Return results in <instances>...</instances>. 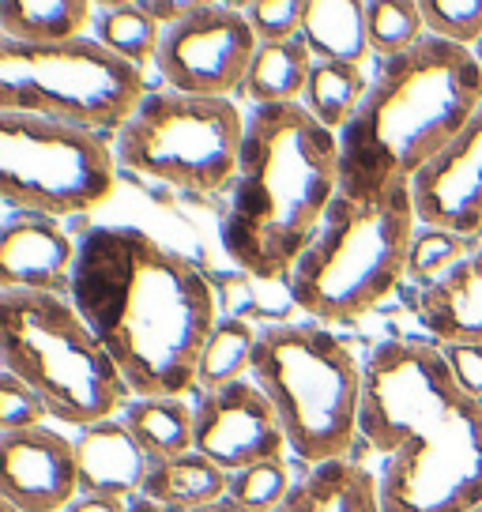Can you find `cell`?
I'll list each match as a JSON object with an SVG mask.
<instances>
[{
	"instance_id": "d6986e66",
	"label": "cell",
	"mask_w": 482,
	"mask_h": 512,
	"mask_svg": "<svg viewBox=\"0 0 482 512\" xmlns=\"http://www.w3.org/2000/svg\"><path fill=\"white\" fill-rule=\"evenodd\" d=\"M302 42L309 46L313 61H339L362 68L373 53L366 4H358V0H306Z\"/></svg>"
},
{
	"instance_id": "ffe728a7",
	"label": "cell",
	"mask_w": 482,
	"mask_h": 512,
	"mask_svg": "<svg viewBox=\"0 0 482 512\" xmlns=\"http://www.w3.org/2000/svg\"><path fill=\"white\" fill-rule=\"evenodd\" d=\"M95 27V4L87 0H4L0 38L23 46H61L87 38Z\"/></svg>"
},
{
	"instance_id": "d4e9b609",
	"label": "cell",
	"mask_w": 482,
	"mask_h": 512,
	"mask_svg": "<svg viewBox=\"0 0 482 512\" xmlns=\"http://www.w3.org/2000/svg\"><path fill=\"white\" fill-rule=\"evenodd\" d=\"M370 91V80L358 64H339V61H317L313 64V76H309V87L302 95V106H306L324 128L332 132H343V125L351 121L362 98Z\"/></svg>"
},
{
	"instance_id": "30bf717a",
	"label": "cell",
	"mask_w": 482,
	"mask_h": 512,
	"mask_svg": "<svg viewBox=\"0 0 482 512\" xmlns=\"http://www.w3.org/2000/svg\"><path fill=\"white\" fill-rule=\"evenodd\" d=\"M117 189V155L83 128L0 113V196L12 211L68 219L102 208Z\"/></svg>"
},
{
	"instance_id": "52a82bcc",
	"label": "cell",
	"mask_w": 482,
	"mask_h": 512,
	"mask_svg": "<svg viewBox=\"0 0 482 512\" xmlns=\"http://www.w3.org/2000/svg\"><path fill=\"white\" fill-rule=\"evenodd\" d=\"M0 362L49 403L65 426H95L129 403L117 362L72 298L0 290Z\"/></svg>"
},
{
	"instance_id": "d6a6232c",
	"label": "cell",
	"mask_w": 482,
	"mask_h": 512,
	"mask_svg": "<svg viewBox=\"0 0 482 512\" xmlns=\"http://www.w3.org/2000/svg\"><path fill=\"white\" fill-rule=\"evenodd\" d=\"M441 351H445L456 384L467 396L482 400V343H441Z\"/></svg>"
},
{
	"instance_id": "74e56055",
	"label": "cell",
	"mask_w": 482,
	"mask_h": 512,
	"mask_svg": "<svg viewBox=\"0 0 482 512\" xmlns=\"http://www.w3.org/2000/svg\"><path fill=\"white\" fill-rule=\"evenodd\" d=\"M475 57H479V64H482V38H479V46H475Z\"/></svg>"
},
{
	"instance_id": "ac0fdd59",
	"label": "cell",
	"mask_w": 482,
	"mask_h": 512,
	"mask_svg": "<svg viewBox=\"0 0 482 512\" xmlns=\"http://www.w3.org/2000/svg\"><path fill=\"white\" fill-rule=\"evenodd\" d=\"M275 512H381L377 475L354 460L306 467L290 497Z\"/></svg>"
},
{
	"instance_id": "4316f807",
	"label": "cell",
	"mask_w": 482,
	"mask_h": 512,
	"mask_svg": "<svg viewBox=\"0 0 482 512\" xmlns=\"http://www.w3.org/2000/svg\"><path fill=\"white\" fill-rule=\"evenodd\" d=\"M366 19H370V46L381 57H400L411 46L426 38V23H422V4L415 0H370L366 4Z\"/></svg>"
},
{
	"instance_id": "3957f363",
	"label": "cell",
	"mask_w": 482,
	"mask_h": 512,
	"mask_svg": "<svg viewBox=\"0 0 482 512\" xmlns=\"http://www.w3.org/2000/svg\"><path fill=\"white\" fill-rule=\"evenodd\" d=\"M339 189V132L324 128L302 102L253 106L219 219L226 256L253 279H290Z\"/></svg>"
},
{
	"instance_id": "e575fe53",
	"label": "cell",
	"mask_w": 482,
	"mask_h": 512,
	"mask_svg": "<svg viewBox=\"0 0 482 512\" xmlns=\"http://www.w3.org/2000/svg\"><path fill=\"white\" fill-rule=\"evenodd\" d=\"M129 512H166V509H162V505H155L151 497L140 494V497H132V501H129Z\"/></svg>"
},
{
	"instance_id": "8d00e7d4",
	"label": "cell",
	"mask_w": 482,
	"mask_h": 512,
	"mask_svg": "<svg viewBox=\"0 0 482 512\" xmlns=\"http://www.w3.org/2000/svg\"><path fill=\"white\" fill-rule=\"evenodd\" d=\"M0 512H19L16 505H8V501H0Z\"/></svg>"
},
{
	"instance_id": "9a60e30c",
	"label": "cell",
	"mask_w": 482,
	"mask_h": 512,
	"mask_svg": "<svg viewBox=\"0 0 482 512\" xmlns=\"http://www.w3.org/2000/svg\"><path fill=\"white\" fill-rule=\"evenodd\" d=\"M76 256L80 245L57 226V219L16 211L0 230V287L68 298Z\"/></svg>"
},
{
	"instance_id": "cb8c5ba5",
	"label": "cell",
	"mask_w": 482,
	"mask_h": 512,
	"mask_svg": "<svg viewBox=\"0 0 482 512\" xmlns=\"http://www.w3.org/2000/svg\"><path fill=\"white\" fill-rule=\"evenodd\" d=\"M95 38L102 46L117 53L121 61L132 68L147 72V64H155L162 46V27L144 12V4L132 0H110V4H95Z\"/></svg>"
},
{
	"instance_id": "44dd1931",
	"label": "cell",
	"mask_w": 482,
	"mask_h": 512,
	"mask_svg": "<svg viewBox=\"0 0 482 512\" xmlns=\"http://www.w3.org/2000/svg\"><path fill=\"white\" fill-rule=\"evenodd\" d=\"M226 490H230V475L219 464H211L208 456H200L196 448L174 460L151 464L144 482V497H151L166 512L208 509L215 501H223Z\"/></svg>"
},
{
	"instance_id": "2e32d148",
	"label": "cell",
	"mask_w": 482,
	"mask_h": 512,
	"mask_svg": "<svg viewBox=\"0 0 482 512\" xmlns=\"http://www.w3.org/2000/svg\"><path fill=\"white\" fill-rule=\"evenodd\" d=\"M76 467H80V494L132 501L144 494L151 460L121 418H106L80 430Z\"/></svg>"
},
{
	"instance_id": "277c9868",
	"label": "cell",
	"mask_w": 482,
	"mask_h": 512,
	"mask_svg": "<svg viewBox=\"0 0 482 512\" xmlns=\"http://www.w3.org/2000/svg\"><path fill=\"white\" fill-rule=\"evenodd\" d=\"M482 106V64L475 49L422 38L381 61L362 106L339 132L347 196L411 189Z\"/></svg>"
},
{
	"instance_id": "e0dca14e",
	"label": "cell",
	"mask_w": 482,
	"mask_h": 512,
	"mask_svg": "<svg viewBox=\"0 0 482 512\" xmlns=\"http://www.w3.org/2000/svg\"><path fill=\"white\" fill-rule=\"evenodd\" d=\"M415 313L441 343H482V249H471L441 283L418 290Z\"/></svg>"
},
{
	"instance_id": "f1b7e54d",
	"label": "cell",
	"mask_w": 482,
	"mask_h": 512,
	"mask_svg": "<svg viewBox=\"0 0 482 512\" xmlns=\"http://www.w3.org/2000/svg\"><path fill=\"white\" fill-rule=\"evenodd\" d=\"M294 482H290L287 460H264L230 475V490L226 501H234L241 512H275L290 497Z\"/></svg>"
},
{
	"instance_id": "7a4b0ae2",
	"label": "cell",
	"mask_w": 482,
	"mask_h": 512,
	"mask_svg": "<svg viewBox=\"0 0 482 512\" xmlns=\"http://www.w3.org/2000/svg\"><path fill=\"white\" fill-rule=\"evenodd\" d=\"M358 441L381 456V512L482 509V400L456 384L434 343L373 347Z\"/></svg>"
},
{
	"instance_id": "7c38bea8",
	"label": "cell",
	"mask_w": 482,
	"mask_h": 512,
	"mask_svg": "<svg viewBox=\"0 0 482 512\" xmlns=\"http://www.w3.org/2000/svg\"><path fill=\"white\" fill-rule=\"evenodd\" d=\"M287 433L257 381H234L196 403V452L226 475L264 460H283Z\"/></svg>"
},
{
	"instance_id": "6da1fadb",
	"label": "cell",
	"mask_w": 482,
	"mask_h": 512,
	"mask_svg": "<svg viewBox=\"0 0 482 512\" xmlns=\"http://www.w3.org/2000/svg\"><path fill=\"white\" fill-rule=\"evenodd\" d=\"M68 298L117 362L132 400L185 396L196 384L219 305L193 260L140 226H91Z\"/></svg>"
},
{
	"instance_id": "7402d4cb",
	"label": "cell",
	"mask_w": 482,
	"mask_h": 512,
	"mask_svg": "<svg viewBox=\"0 0 482 512\" xmlns=\"http://www.w3.org/2000/svg\"><path fill=\"white\" fill-rule=\"evenodd\" d=\"M121 422L140 441L151 464L174 460L196 448V407L185 396H144L121 407Z\"/></svg>"
},
{
	"instance_id": "603a6c76",
	"label": "cell",
	"mask_w": 482,
	"mask_h": 512,
	"mask_svg": "<svg viewBox=\"0 0 482 512\" xmlns=\"http://www.w3.org/2000/svg\"><path fill=\"white\" fill-rule=\"evenodd\" d=\"M313 53L298 38L290 42H260L257 57L249 64V76L241 87V98H249L253 106H290L302 102L313 76Z\"/></svg>"
},
{
	"instance_id": "ba28073f",
	"label": "cell",
	"mask_w": 482,
	"mask_h": 512,
	"mask_svg": "<svg viewBox=\"0 0 482 512\" xmlns=\"http://www.w3.org/2000/svg\"><path fill=\"white\" fill-rule=\"evenodd\" d=\"M147 98L140 68L98 38L23 46L0 38V113L46 117L83 132H121Z\"/></svg>"
},
{
	"instance_id": "83f0119b",
	"label": "cell",
	"mask_w": 482,
	"mask_h": 512,
	"mask_svg": "<svg viewBox=\"0 0 482 512\" xmlns=\"http://www.w3.org/2000/svg\"><path fill=\"white\" fill-rule=\"evenodd\" d=\"M471 253L467 238L452 234V230H437V226H418L415 245H411V260H407V279L418 290L434 287L445 275Z\"/></svg>"
},
{
	"instance_id": "d590c367",
	"label": "cell",
	"mask_w": 482,
	"mask_h": 512,
	"mask_svg": "<svg viewBox=\"0 0 482 512\" xmlns=\"http://www.w3.org/2000/svg\"><path fill=\"white\" fill-rule=\"evenodd\" d=\"M196 512H241L238 505H234V501H215V505H208V509H196Z\"/></svg>"
},
{
	"instance_id": "836d02e7",
	"label": "cell",
	"mask_w": 482,
	"mask_h": 512,
	"mask_svg": "<svg viewBox=\"0 0 482 512\" xmlns=\"http://www.w3.org/2000/svg\"><path fill=\"white\" fill-rule=\"evenodd\" d=\"M68 512H129V501H113V497H95V494H80Z\"/></svg>"
},
{
	"instance_id": "484cf974",
	"label": "cell",
	"mask_w": 482,
	"mask_h": 512,
	"mask_svg": "<svg viewBox=\"0 0 482 512\" xmlns=\"http://www.w3.org/2000/svg\"><path fill=\"white\" fill-rule=\"evenodd\" d=\"M257 339L260 332H253L245 320H234V317L219 320L208 339V347L200 354L196 384H204V392H219L226 384L245 381V373H253Z\"/></svg>"
},
{
	"instance_id": "1f68e13d",
	"label": "cell",
	"mask_w": 482,
	"mask_h": 512,
	"mask_svg": "<svg viewBox=\"0 0 482 512\" xmlns=\"http://www.w3.org/2000/svg\"><path fill=\"white\" fill-rule=\"evenodd\" d=\"M241 8H245V19L260 42H290L302 34L306 0H253Z\"/></svg>"
},
{
	"instance_id": "9c48e42d",
	"label": "cell",
	"mask_w": 482,
	"mask_h": 512,
	"mask_svg": "<svg viewBox=\"0 0 482 512\" xmlns=\"http://www.w3.org/2000/svg\"><path fill=\"white\" fill-rule=\"evenodd\" d=\"M245 121L234 98H193L147 91L132 121L117 132V166L170 189L215 196L234 185Z\"/></svg>"
},
{
	"instance_id": "8992f818",
	"label": "cell",
	"mask_w": 482,
	"mask_h": 512,
	"mask_svg": "<svg viewBox=\"0 0 482 512\" xmlns=\"http://www.w3.org/2000/svg\"><path fill=\"white\" fill-rule=\"evenodd\" d=\"M253 381L306 467L347 460L358 441L366 366L324 324H272L257 339Z\"/></svg>"
},
{
	"instance_id": "8fae6325",
	"label": "cell",
	"mask_w": 482,
	"mask_h": 512,
	"mask_svg": "<svg viewBox=\"0 0 482 512\" xmlns=\"http://www.w3.org/2000/svg\"><path fill=\"white\" fill-rule=\"evenodd\" d=\"M260 38L241 4H196L189 16L162 31L155 57L170 91L193 98H230L245 87Z\"/></svg>"
},
{
	"instance_id": "f546056e",
	"label": "cell",
	"mask_w": 482,
	"mask_h": 512,
	"mask_svg": "<svg viewBox=\"0 0 482 512\" xmlns=\"http://www.w3.org/2000/svg\"><path fill=\"white\" fill-rule=\"evenodd\" d=\"M422 23L430 38L475 49L482 38V0H422Z\"/></svg>"
},
{
	"instance_id": "5bb4252c",
	"label": "cell",
	"mask_w": 482,
	"mask_h": 512,
	"mask_svg": "<svg viewBox=\"0 0 482 512\" xmlns=\"http://www.w3.org/2000/svg\"><path fill=\"white\" fill-rule=\"evenodd\" d=\"M418 226L452 230L460 238L482 234V106L452 147L415 177Z\"/></svg>"
},
{
	"instance_id": "4fadbf2b",
	"label": "cell",
	"mask_w": 482,
	"mask_h": 512,
	"mask_svg": "<svg viewBox=\"0 0 482 512\" xmlns=\"http://www.w3.org/2000/svg\"><path fill=\"white\" fill-rule=\"evenodd\" d=\"M0 494L19 512H68L80 497L76 441L34 426L0 437Z\"/></svg>"
},
{
	"instance_id": "4dcf8cb0",
	"label": "cell",
	"mask_w": 482,
	"mask_h": 512,
	"mask_svg": "<svg viewBox=\"0 0 482 512\" xmlns=\"http://www.w3.org/2000/svg\"><path fill=\"white\" fill-rule=\"evenodd\" d=\"M49 403L34 392L27 381H19L16 373H0V430L16 433V430H34V426H46Z\"/></svg>"
},
{
	"instance_id": "5b68a950",
	"label": "cell",
	"mask_w": 482,
	"mask_h": 512,
	"mask_svg": "<svg viewBox=\"0 0 482 512\" xmlns=\"http://www.w3.org/2000/svg\"><path fill=\"white\" fill-rule=\"evenodd\" d=\"M418 234L411 189L339 192L321 234L290 272V302L313 320L354 324L400 287Z\"/></svg>"
},
{
	"instance_id": "f35d334b",
	"label": "cell",
	"mask_w": 482,
	"mask_h": 512,
	"mask_svg": "<svg viewBox=\"0 0 482 512\" xmlns=\"http://www.w3.org/2000/svg\"><path fill=\"white\" fill-rule=\"evenodd\" d=\"M479 512H482V509H479Z\"/></svg>"
}]
</instances>
